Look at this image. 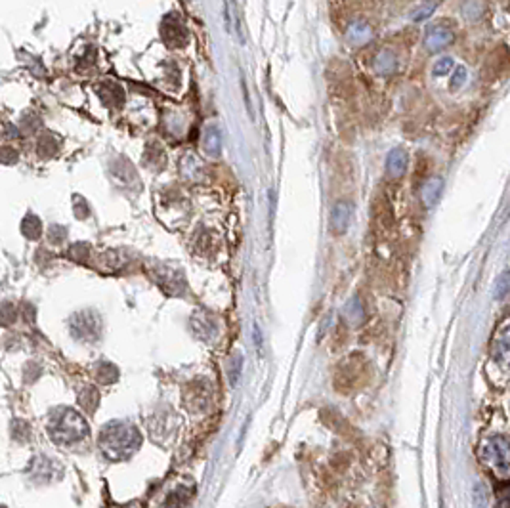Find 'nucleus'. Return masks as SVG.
<instances>
[{
  "mask_svg": "<svg viewBox=\"0 0 510 508\" xmlns=\"http://www.w3.org/2000/svg\"><path fill=\"white\" fill-rule=\"evenodd\" d=\"M482 457L499 472L510 470V439L504 436L489 437L482 447Z\"/></svg>",
  "mask_w": 510,
  "mask_h": 508,
  "instance_id": "1",
  "label": "nucleus"
},
{
  "mask_svg": "<svg viewBox=\"0 0 510 508\" xmlns=\"http://www.w3.org/2000/svg\"><path fill=\"white\" fill-rule=\"evenodd\" d=\"M455 35L453 29L446 24H434L430 25L426 33H424V46L428 52H441L444 48H447L453 42Z\"/></svg>",
  "mask_w": 510,
  "mask_h": 508,
  "instance_id": "2",
  "label": "nucleus"
},
{
  "mask_svg": "<svg viewBox=\"0 0 510 508\" xmlns=\"http://www.w3.org/2000/svg\"><path fill=\"white\" fill-rule=\"evenodd\" d=\"M352 215H354V207L348 201H338L331 212V228L335 233H344L348 230L352 222Z\"/></svg>",
  "mask_w": 510,
  "mask_h": 508,
  "instance_id": "3",
  "label": "nucleus"
},
{
  "mask_svg": "<svg viewBox=\"0 0 510 508\" xmlns=\"http://www.w3.org/2000/svg\"><path fill=\"white\" fill-rule=\"evenodd\" d=\"M493 358L502 369H510V327H507L495 341Z\"/></svg>",
  "mask_w": 510,
  "mask_h": 508,
  "instance_id": "4",
  "label": "nucleus"
},
{
  "mask_svg": "<svg viewBox=\"0 0 510 508\" xmlns=\"http://www.w3.org/2000/svg\"><path fill=\"white\" fill-rule=\"evenodd\" d=\"M407 168V153L401 147H396V149H392L388 153V157H386V172L388 176L392 178H399V176H403Z\"/></svg>",
  "mask_w": 510,
  "mask_h": 508,
  "instance_id": "5",
  "label": "nucleus"
},
{
  "mask_svg": "<svg viewBox=\"0 0 510 508\" xmlns=\"http://www.w3.org/2000/svg\"><path fill=\"white\" fill-rule=\"evenodd\" d=\"M373 69H375L376 75L388 77V75L396 73V69H398V60H396V56L392 54L390 50H383L373 60Z\"/></svg>",
  "mask_w": 510,
  "mask_h": 508,
  "instance_id": "6",
  "label": "nucleus"
},
{
  "mask_svg": "<svg viewBox=\"0 0 510 508\" xmlns=\"http://www.w3.org/2000/svg\"><path fill=\"white\" fill-rule=\"evenodd\" d=\"M373 37V31H371V27L363 21V19H358V21H354V24L348 25V29H346V39L348 42L352 44H365L367 40Z\"/></svg>",
  "mask_w": 510,
  "mask_h": 508,
  "instance_id": "7",
  "label": "nucleus"
},
{
  "mask_svg": "<svg viewBox=\"0 0 510 508\" xmlns=\"http://www.w3.org/2000/svg\"><path fill=\"white\" fill-rule=\"evenodd\" d=\"M441 193H444V180L441 178H432V180H428L423 190L424 205L426 207H434L439 201V197H441Z\"/></svg>",
  "mask_w": 510,
  "mask_h": 508,
  "instance_id": "8",
  "label": "nucleus"
},
{
  "mask_svg": "<svg viewBox=\"0 0 510 508\" xmlns=\"http://www.w3.org/2000/svg\"><path fill=\"white\" fill-rule=\"evenodd\" d=\"M509 293H510V271H504V273H501L499 278L495 279L493 285L495 300H502Z\"/></svg>",
  "mask_w": 510,
  "mask_h": 508,
  "instance_id": "9",
  "label": "nucleus"
},
{
  "mask_svg": "<svg viewBox=\"0 0 510 508\" xmlns=\"http://www.w3.org/2000/svg\"><path fill=\"white\" fill-rule=\"evenodd\" d=\"M205 145H207V151L210 153V155H218V153H220L222 140H220V132H218V128H215V127L208 128Z\"/></svg>",
  "mask_w": 510,
  "mask_h": 508,
  "instance_id": "10",
  "label": "nucleus"
},
{
  "mask_svg": "<svg viewBox=\"0 0 510 508\" xmlns=\"http://www.w3.org/2000/svg\"><path fill=\"white\" fill-rule=\"evenodd\" d=\"M466 79H468V71H466V67H457L453 71V75H451V79H449V90H453V92H457V90H461L464 84H466Z\"/></svg>",
  "mask_w": 510,
  "mask_h": 508,
  "instance_id": "11",
  "label": "nucleus"
},
{
  "mask_svg": "<svg viewBox=\"0 0 510 508\" xmlns=\"http://www.w3.org/2000/svg\"><path fill=\"white\" fill-rule=\"evenodd\" d=\"M453 57H439L438 62L434 64V67H432V73H434V77H446V75L453 71Z\"/></svg>",
  "mask_w": 510,
  "mask_h": 508,
  "instance_id": "12",
  "label": "nucleus"
},
{
  "mask_svg": "<svg viewBox=\"0 0 510 508\" xmlns=\"http://www.w3.org/2000/svg\"><path fill=\"white\" fill-rule=\"evenodd\" d=\"M434 10H436V4H421V6H417V8L411 12V19L413 21H423L426 17L434 14Z\"/></svg>",
  "mask_w": 510,
  "mask_h": 508,
  "instance_id": "13",
  "label": "nucleus"
},
{
  "mask_svg": "<svg viewBox=\"0 0 510 508\" xmlns=\"http://www.w3.org/2000/svg\"><path fill=\"white\" fill-rule=\"evenodd\" d=\"M474 507L476 508H487V493L484 484L476 482L474 484Z\"/></svg>",
  "mask_w": 510,
  "mask_h": 508,
  "instance_id": "14",
  "label": "nucleus"
}]
</instances>
